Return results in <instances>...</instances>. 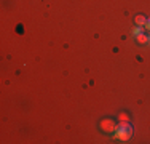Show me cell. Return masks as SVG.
Returning <instances> with one entry per match:
<instances>
[{"label": "cell", "mask_w": 150, "mask_h": 144, "mask_svg": "<svg viewBox=\"0 0 150 144\" xmlns=\"http://www.w3.org/2000/svg\"><path fill=\"white\" fill-rule=\"evenodd\" d=\"M145 27H147L149 31H150V18H149V19H147V23H145Z\"/></svg>", "instance_id": "52a82bcc"}, {"label": "cell", "mask_w": 150, "mask_h": 144, "mask_svg": "<svg viewBox=\"0 0 150 144\" xmlns=\"http://www.w3.org/2000/svg\"><path fill=\"white\" fill-rule=\"evenodd\" d=\"M131 135H133V128H131L129 123H121L118 128L115 130V138L120 139V141H128V139L131 138Z\"/></svg>", "instance_id": "6da1fadb"}, {"label": "cell", "mask_w": 150, "mask_h": 144, "mask_svg": "<svg viewBox=\"0 0 150 144\" xmlns=\"http://www.w3.org/2000/svg\"><path fill=\"white\" fill-rule=\"evenodd\" d=\"M147 40H149V37H145V35H142V34L137 35V42H139V43H145Z\"/></svg>", "instance_id": "277c9868"}, {"label": "cell", "mask_w": 150, "mask_h": 144, "mask_svg": "<svg viewBox=\"0 0 150 144\" xmlns=\"http://www.w3.org/2000/svg\"><path fill=\"white\" fill-rule=\"evenodd\" d=\"M101 127H102V130H105V131H115V130H117L112 120H102L101 122Z\"/></svg>", "instance_id": "7a4b0ae2"}, {"label": "cell", "mask_w": 150, "mask_h": 144, "mask_svg": "<svg viewBox=\"0 0 150 144\" xmlns=\"http://www.w3.org/2000/svg\"><path fill=\"white\" fill-rule=\"evenodd\" d=\"M120 120H121V122H128V117H126V114H120Z\"/></svg>", "instance_id": "8992f818"}, {"label": "cell", "mask_w": 150, "mask_h": 144, "mask_svg": "<svg viewBox=\"0 0 150 144\" xmlns=\"http://www.w3.org/2000/svg\"><path fill=\"white\" fill-rule=\"evenodd\" d=\"M139 34H142V26H137V27L133 29V35H136V37H137Z\"/></svg>", "instance_id": "5b68a950"}, {"label": "cell", "mask_w": 150, "mask_h": 144, "mask_svg": "<svg viewBox=\"0 0 150 144\" xmlns=\"http://www.w3.org/2000/svg\"><path fill=\"white\" fill-rule=\"evenodd\" d=\"M136 24H137V26H144L145 23H147V19H145L144 16H136Z\"/></svg>", "instance_id": "3957f363"}, {"label": "cell", "mask_w": 150, "mask_h": 144, "mask_svg": "<svg viewBox=\"0 0 150 144\" xmlns=\"http://www.w3.org/2000/svg\"><path fill=\"white\" fill-rule=\"evenodd\" d=\"M147 42H149V45H150V35H149V40H147Z\"/></svg>", "instance_id": "ba28073f"}]
</instances>
